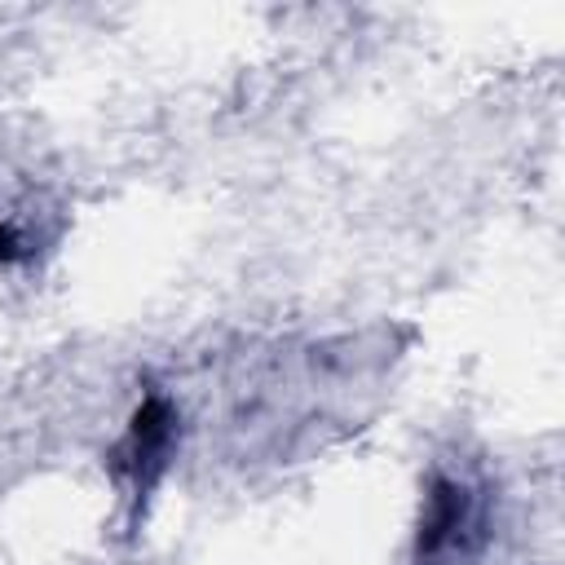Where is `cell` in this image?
<instances>
[{
    "label": "cell",
    "mask_w": 565,
    "mask_h": 565,
    "mask_svg": "<svg viewBox=\"0 0 565 565\" xmlns=\"http://www.w3.org/2000/svg\"><path fill=\"white\" fill-rule=\"evenodd\" d=\"M490 539V499L468 477L437 472L424 490L411 565H472Z\"/></svg>",
    "instance_id": "6da1fadb"
},
{
    "label": "cell",
    "mask_w": 565,
    "mask_h": 565,
    "mask_svg": "<svg viewBox=\"0 0 565 565\" xmlns=\"http://www.w3.org/2000/svg\"><path fill=\"white\" fill-rule=\"evenodd\" d=\"M177 424L181 419H177L172 397L159 393V388H150L137 402V411H132L119 446L110 450V468L128 486L132 512H141V503L150 499V490L163 481V472L172 463V450H177Z\"/></svg>",
    "instance_id": "7a4b0ae2"
},
{
    "label": "cell",
    "mask_w": 565,
    "mask_h": 565,
    "mask_svg": "<svg viewBox=\"0 0 565 565\" xmlns=\"http://www.w3.org/2000/svg\"><path fill=\"white\" fill-rule=\"evenodd\" d=\"M22 256H26V243L13 230H0V260H22Z\"/></svg>",
    "instance_id": "3957f363"
}]
</instances>
